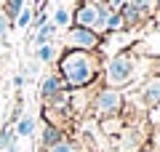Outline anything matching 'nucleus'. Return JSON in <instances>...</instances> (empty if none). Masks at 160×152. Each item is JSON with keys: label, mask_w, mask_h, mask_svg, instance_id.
<instances>
[{"label": "nucleus", "mask_w": 160, "mask_h": 152, "mask_svg": "<svg viewBox=\"0 0 160 152\" xmlns=\"http://www.w3.org/2000/svg\"><path fill=\"white\" fill-rule=\"evenodd\" d=\"M102 64L96 51H64L59 59V78L64 80L67 91H83L91 83H96Z\"/></svg>", "instance_id": "nucleus-1"}, {"label": "nucleus", "mask_w": 160, "mask_h": 152, "mask_svg": "<svg viewBox=\"0 0 160 152\" xmlns=\"http://www.w3.org/2000/svg\"><path fill=\"white\" fill-rule=\"evenodd\" d=\"M109 6L104 0H80L78 8L72 11V24L75 27H86L96 35L107 32V19H109Z\"/></svg>", "instance_id": "nucleus-2"}, {"label": "nucleus", "mask_w": 160, "mask_h": 152, "mask_svg": "<svg viewBox=\"0 0 160 152\" xmlns=\"http://www.w3.org/2000/svg\"><path fill=\"white\" fill-rule=\"evenodd\" d=\"M136 69H139V62L128 53V51L115 53L112 59H107V67H104V85L120 91L123 85H128L136 78Z\"/></svg>", "instance_id": "nucleus-3"}, {"label": "nucleus", "mask_w": 160, "mask_h": 152, "mask_svg": "<svg viewBox=\"0 0 160 152\" xmlns=\"http://www.w3.org/2000/svg\"><path fill=\"white\" fill-rule=\"evenodd\" d=\"M123 107H126V96H123V91L118 88H99L96 94H93L91 99V109L96 118H112V115H120L123 112Z\"/></svg>", "instance_id": "nucleus-4"}, {"label": "nucleus", "mask_w": 160, "mask_h": 152, "mask_svg": "<svg viewBox=\"0 0 160 152\" xmlns=\"http://www.w3.org/2000/svg\"><path fill=\"white\" fill-rule=\"evenodd\" d=\"M102 45V35L91 32L86 27H69L67 29V48L69 51H96Z\"/></svg>", "instance_id": "nucleus-5"}, {"label": "nucleus", "mask_w": 160, "mask_h": 152, "mask_svg": "<svg viewBox=\"0 0 160 152\" xmlns=\"http://www.w3.org/2000/svg\"><path fill=\"white\" fill-rule=\"evenodd\" d=\"M118 152H139L144 147V134L136 128H123L118 136Z\"/></svg>", "instance_id": "nucleus-6"}, {"label": "nucleus", "mask_w": 160, "mask_h": 152, "mask_svg": "<svg viewBox=\"0 0 160 152\" xmlns=\"http://www.w3.org/2000/svg\"><path fill=\"white\" fill-rule=\"evenodd\" d=\"M64 80L59 78V75H46V78H43V83H40V99L46 101H53L56 99V96H62L64 94Z\"/></svg>", "instance_id": "nucleus-7"}, {"label": "nucleus", "mask_w": 160, "mask_h": 152, "mask_svg": "<svg viewBox=\"0 0 160 152\" xmlns=\"http://www.w3.org/2000/svg\"><path fill=\"white\" fill-rule=\"evenodd\" d=\"M142 101H144V107H158L160 104V78H152L147 85H144L142 91Z\"/></svg>", "instance_id": "nucleus-8"}, {"label": "nucleus", "mask_w": 160, "mask_h": 152, "mask_svg": "<svg viewBox=\"0 0 160 152\" xmlns=\"http://www.w3.org/2000/svg\"><path fill=\"white\" fill-rule=\"evenodd\" d=\"M56 29H59L56 24L48 22L46 27H40L38 32H32V38H29V40L35 43V48H40V45H51V43H53V38H56Z\"/></svg>", "instance_id": "nucleus-9"}, {"label": "nucleus", "mask_w": 160, "mask_h": 152, "mask_svg": "<svg viewBox=\"0 0 160 152\" xmlns=\"http://www.w3.org/2000/svg\"><path fill=\"white\" fill-rule=\"evenodd\" d=\"M59 139H64V134H62L59 125H53V123H46V125H43V139H40V147H43V149L51 147V144H56Z\"/></svg>", "instance_id": "nucleus-10"}, {"label": "nucleus", "mask_w": 160, "mask_h": 152, "mask_svg": "<svg viewBox=\"0 0 160 152\" xmlns=\"http://www.w3.org/2000/svg\"><path fill=\"white\" fill-rule=\"evenodd\" d=\"M120 13H123V19H126V27H133V24H139V22H144V19H147V16H144V11H139L131 0L123 6V11H120Z\"/></svg>", "instance_id": "nucleus-11"}, {"label": "nucleus", "mask_w": 160, "mask_h": 152, "mask_svg": "<svg viewBox=\"0 0 160 152\" xmlns=\"http://www.w3.org/2000/svg\"><path fill=\"white\" fill-rule=\"evenodd\" d=\"M35 125H38L35 115H24V118L16 120V128H13V134H16V136H35Z\"/></svg>", "instance_id": "nucleus-12"}, {"label": "nucleus", "mask_w": 160, "mask_h": 152, "mask_svg": "<svg viewBox=\"0 0 160 152\" xmlns=\"http://www.w3.org/2000/svg\"><path fill=\"white\" fill-rule=\"evenodd\" d=\"M43 152H83V147L78 144V141H72V139H59L56 144H51V147H46Z\"/></svg>", "instance_id": "nucleus-13"}, {"label": "nucleus", "mask_w": 160, "mask_h": 152, "mask_svg": "<svg viewBox=\"0 0 160 152\" xmlns=\"http://www.w3.org/2000/svg\"><path fill=\"white\" fill-rule=\"evenodd\" d=\"M27 6V0H3V13L8 16V22L13 24V19L22 13V8Z\"/></svg>", "instance_id": "nucleus-14"}, {"label": "nucleus", "mask_w": 160, "mask_h": 152, "mask_svg": "<svg viewBox=\"0 0 160 152\" xmlns=\"http://www.w3.org/2000/svg\"><path fill=\"white\" fill-rule=\"evenodd\" d=\"M126 29V19H123V13L120 11H112L107 19V32H123Z\"/></svg>", "instance_id": "nucleus-15"}, {"label": "nucleus", "mask_w": 160, "mask_h": 152, "mask_svg": "<svg viewBox=\"0 0 160 152\" xmlns=\"http://www.w3.org/2000/svg\"><path fill=\"white\" fill-rule=\"evenodd\" d=\"M53 24H56V27H72V11H67L64 6H59L56 13H53Z\"/></svg>", "instance_id": "nucleus-16"}, {"label": "nucleus", "mask_w": 160, "mask_h": 152, "mask_svg": "<svg viewBox=\"0 0 160 152\" xmlns=\"http://www.w3.org/2000/svg\"><path fill=\"white\" fill-rule=\"evenodd\" d=\"M32 19H35V11H32L29 6H24V8H22V13H19V16L13 19V24H16L19 29H27L29 24H32Z\"/></svg>", "instance_id": "nucleus-17"}, {"label": "nucleus", "mask_w": 160, "mask_h": 152, "mask_svg": "<svg viewBox=\"0 0 160 152\" xmlns=\"http://www.w3.org/2000/svg\"><path fill=\"white\" fill-rule=\"evenodd\" d=\"M53 56H56V48H53V43H51V45H40V48H38V62L48 64V62H53Z\"/></svg>", "instance_id": "nucleus-18"}, {"label": "nucleus", "mask_w": 160, "mask_h": 152, "mask_svg": "<svg viewBox=\"0 0 160 152\" xmlns=\"http://www.w3.org/2000/svg\"><path fill=\"white\" fill-rule=\"evenodd\" d=\"M131 3L139 8V11H144V16H152V11L158 8V3H155V0H131Z\"/></svg>", "instance_id": "nucleus-19"}, {"label": "nucleus", "mask_w": 160, "mask_h": 152, "mask_svg": "<svg viewBox=\"0 0 160 152\" xmlns=\"http://www.w3.org/2000/svg\"><path fill=\"white\" fill-rule=\"evenodd\" d=\"M149 147L160 152V123H152V131H149Z\"/></svg>", "instance_id": "nucleus-20"}, {"label": "nucleus", "mask_w": 160, "mask_h": 152, "mask_svg": "<svg viewBox=\"0 0 160 152\" xmlns=\"http://www.w3.org/2000/svg\"><path fill=\"white\" fill-rule=\"evenodd\" d=\"M8 29H11V22H8V16L3 13V8H0V38H6Z\"/></svg>", "instance_id": "nucleus-21"}, {"label": "nucleus", "mask_w": 160, "mask_h": 152, "mask_svg": "<svg viewBox=\"0 0 160 152\" xmlns=\"http://www.w3.org/2000/svg\"><path fill=\"white\" fill-rule=\"evenodd\" d=\"M6 152H19V136L16 134H11V139H8V144L3 147Z\"/></svg>", "instance_id": "nucleus-22"}, {"label": "nucleus", "mask_w": 160, "mask_h": 152, "mask_svg": "<svg viewBox=\"0 0 160 152\" xmlns=\"http://www.w3.org/2000/svg\"><path fill=\"white\" fill-rule=\"evenodd\" d=\"M104 3L109 6V11H123V6H126L128 0H104Z\"/></svg>", "instance_id": "nucleus-23"}, {"label": "nucleus", "mask_w": 160, "mask_h": 152, "mask_svg": "<svg viewBox=\"0 0 160 152\" xmlns=\"http://www.w3.org/2000/svg\"><path fill=\"white\" fill-rule=\"evenodd\" d=\"M11 134H13V131L8 128V125H6V128H3V131H0V149H3V147L8 144V139H11Z\"/></svg>", "instance_id": "nucleus-24"}, {"label": "nucleus", "mask_w": 160, "mask_h": 152, "mask_svg": "<svg viewBox=\"0 0 160 152\" xmlns=\"http://www.w3.org/2000/svg\"><path fill=\"white\" fill-rule=\"evenodd\" d=\"M13 88H24V83H27V78H24V75H13Z\"/></svg>", "instance_id": "nucleus-25"}, {"label": "nucleus", "mask_w": 160, "mask_h": 152, "mask_svg": "<svg viewBox=\"0 0 160 152\" xmlns=\"http://www.w3.org/2000/svg\"><path fill=\"white\" fill-rule=\"evenodd\" d=\"M149 118H152V123H160V104L149 109Z\"/></svg>", "instance_id": "nucleus-26"}, {"label": "nucleus", "mask_w": 160, "mask_h": 152, "mask_svg": "<svg viewBox=\"0 0 160 152\" xmlns=\"http://www.w3.org/2000/svg\"><path fill=\"white\" fill-rule=\"evenodd\" d=\"M155 3H158V8H160V0H155Z\"/></svg>", "instance_id": "nucleus-27"}, {"label": "nucleus", "mask_w": 160, "mask_h": 152, "mask_svg": "<svg viewBox=\"0 0 160 152\" xmlns=\"http://www.w3.org/2000/svg\"><path fill=\"white\" fill-rule=\"evenodd\" d=\"M112 152H118V149H112Z\"/></svg>", "instance_id": "nucleus-28"}, {"label": "nucleus", "mask_w": 160, "mask_h": 152, "mask_svg": "<svg viewBox=\"0 0 160 152\" xmlns=\"http://www.w3.org/2000/svg\"><path fill=\"white\" fill-rule=\"evenodd\" d=\"M0 3H3V0H0Z\"/></svg>", "instance_id": "nucleus-29"}]
</instances>
